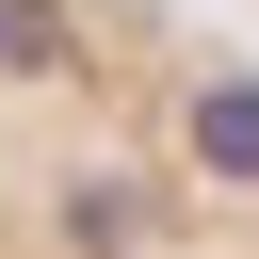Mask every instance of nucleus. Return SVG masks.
I'll return each mask as SVG.
<instances>
[{"mask_svg":"<svg viewBox=\"0 0 259 259\" xmlns=\"http://www.w3.org/2000/svg\"><path fill=\"white\" fill-rule=\"evenodd\" d=\"M0 259H259V32L0 0Z\"/></svg>","mask_w":259,"mask_h":259,"instance_id":"obj_1","label":"nucleus"}]
</instances>
